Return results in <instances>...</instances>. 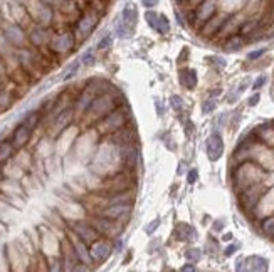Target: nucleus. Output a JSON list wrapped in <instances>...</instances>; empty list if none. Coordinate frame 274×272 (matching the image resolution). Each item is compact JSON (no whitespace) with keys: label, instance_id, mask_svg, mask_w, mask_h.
<instances>
[{"label":"nucleus","instance_id":"1","mask_svg":"<svg viewBox=\"0 0 274 272\" xmlns=\"http://www.w3.org/2000/svg\"><path fill=\"white\" fill-rule=\"evenodd\" d=\"M25 10H27L29 17L34 24H39V26L44 27H50L54 22V17H56V9L54 7L48 5L42 0H27L24 3Z\"/></svg>","mask_w":274,"mask_h":272},{"label":"nucleus","instance_id":"2","mask_svg":"<svg viewBox=\"0 0 274 272\" xmlns=\"http://www.w3.org/2000/svg\"><path fill=\"white\" fill-rule=\"evenodd\" d=\"M114 108H118V101H116V96H111L108 92H101V94H96L95 99L91 101V105L88 106V109L84 111V114L93 120L99 121L101 118H104L108 113H111Z\"/></svg>","mask_w":274,"mask_h":272},{"label":"nucleus","instance_id":"3","mask_svg":"<svg viewBox=\"0 0 274 272\" xmlns=\"http://www.w3.org/2000/svg\"><path fill=\"white\" fill-rule=\"evenodd\" d=\"M128 123V116L125 114V111L121 108H114L111 113H108L104 118H101L99 121H96V130L99 135L103 136H111L114 135L118 130H121Z\"/></svg>","mask_w":274,"mask_h":272},{"label":"nucleus","instance_id":"4","mask_svg":"<svg viewBox=\"0 0 274 272\" xmlns=\"http://www.w3.org/2000/svg\"><path fill=\"white\" fill-rule=\"evenodd\" d=\"M0 30H2V34L5 35V39L16 49H22V47H27L29 45L27 29L24 26H20L19 22L3 19L2 22H0Z\"/></svg>","mask_w":274,"mask_h":272},{"label":"nucleus","instance_id":"5","mask_svg":"<svg viewBox=\"0 0 274 272\" xmlns=\"http://www.w3.org/2000/svg\"><path fill=\"white\" fill-rule=\"evenodd\" d=\"M76 44H78V41H76L74 32L64 30V32H56V34L50 35L48 49L50 52H54V54L66 56L76 47Z\"/></svg>","mask_w":274,"mask_h":272},{"label":"nucleus","instance_id":"6","mask_svg":"<svg viewBox=\"0 0 274 272\" xmlns=\"http://www.w3.org/2000/svg\"><path fill=\"white\" fill-rule=\"evenodd\" d=\"M91 224L95 225V228L99 232L101 237H106V239H114V237H120L121 232H123V222H118V220H111L108 217L103 215H96L91 220Z\"/></svg>","mask_w":274,"mask_h":272},{"label":"nucleus","instance_id":"7","mask_svg":"<svg viewBox=\"0 0 274 272\" xmlns=\"http://www.w3.org/2000/svg\"><path fill=\"white\" fill-rule=\"evenodd\" d=\"M50 27H44V26H39V24L32 22L31 26L27 27V39H29V45L34 49H42V47H48L49 41H50Z\"/></svg>","mask_w":274,"mask_h":272},{"label":"nucleus","instance_id":"8","mask_svg":"<svg viewBox=\"0 0 274 272\" xmlns=\"http://www.w3.org/2000/svg\"><path fill=\"white\" fill-rule=\"evenodd\" d=\"M96 26H98V15L95 12H86L82 17H79L78 24L74 27V35H76V41L82 42L89 37V35L95 32Z\"/></svg>","mask_w":274,"mask_h":272},{"label":"nucleus","instance_id":"9","mask_svg":"<svg viewBox=\"0 0 274 272\" xmlns=\"http://www.w3.org/2000/svg\"><path fill=\"white\" fill-rule=\"evenodd\" d=\"M69 228H71V232H73L76 237H79L81 241H84L86 244H91V242H95L96 239L101 237L99 232L96 230L95 225H93L91 222H86V220L71 222Z\"/></svg>","mask_w":274,"mask_h":272},{"label":"nucleus","instance_id":"10","mask_svg":"<svg viewBox=\"0 0 274 272\" xmlns=\"http://www.w3.org/2000/svg\"><path fill=\"white\" fill-rule=\"evenodd\" d=\"M113 254V245L110 244L108 239H96L95 242L89 244V256L93 262H106Z\"/></svg>","mask_w":274,"mask_h":272},{"label":"nucleus","instance_id":"11","mask_svg":"<svg viewBox=\"0 0 274 272\" xmlns=\"http://www.w3.org/2000/svg\"><path fill=\"white\" fill-rule=\"evenodd\" d=\"M131 210L133 205L129 203H111V205H106L104 209H101V212L98 215L108 217L111 220H118V222H125L131 217Z\"/></svg>","mask_w":274,"mask_h":272},{"label":"nucleus","instance_id":"12","mask_svg":"<svg viewBox=\"0 0 274 272\" xmlns=\"http://www.w3.org/2000/svg\"><path fill=\"white\" fill-rule=\"evenodd\" d=\"M69 244L73 247L76 257H78L79 264H84V266H89V264H93L91 260V256H89V244H86L84 241H81L79 237H76L73 232H69Z\"/></svg>","mask_w":274,"mask_h":272},{"label":"nucleus","instance_id":"13","mask_svg":"<svg viewBox=\"0 0 274 272\" xmlns=\"http://www.w3.org/2000/svg\"><path fill=\"white\" fill-rule=\"evenodd\" d=\"M205 148H207V156L210 162H217L221 158L222 153H224V139H222L219 131H214V133L209 136Z\"/></svg>","mask_w":274,"mask_h":272},{"label":"nucleus","instance_id":"14","mask_svg":"<svg viewBox=\"0 0 274 272\" xmlns=\"http://www.w3.org/2000/svg\"><path fill=\"white\" fill-rule=\"evenodd\" d=\"M145 19L146 22H148V26L153 29V30H157L158 34L165 35L170 32V22H168V19L163 15V14H157L155 10H146L145 14Z\"/></svg>","mask_w":274,"mask_h":272},{"label":"nucleus","instance_id":"15","mask_svg":"<svg viewBox=\"0 0 274 272\" xmlns=\"http://www.w3.org/2000/svg\"><path fill=\"white\" fill-rule=\"evenodd\" d=\"M32 133H34V131L29 130V128L25 126V124L19 123V124H17L16 130H14L10 141H12V145L16 146V150H24L25 146H27V143L31 141Z\"/></svg>","mask_w":274,"mask_h":272},{"label":"nucleus","instance_id":"16","mask_svg":"<svg viewBox=\"0 0 274 272\" xmlns=\"http://www.w3.org/2000/svg\"><path fill=\"white\" fill-rule=\"evenodd\" d=\"M215 10H217V7H215L214 0H204L195 7L193 15H195V20H200L202 24H205L215 15Z\"/></svg>","mask_w":274,"mask_h":272},{"label":"nucleus","instance_id":"17","mask_svg":"<svg viewBox=\"0 0 274 272\" xmlns=\"http://www.w3.org/2000/svg\"><path fill=\"white\" fill-rule=\"evenodd\" d=\"M175 237L183 242H192L197 239V230L190 224H178L175 228Z\"/></svg>","mask_w":274,"mask_h":272},{"label":"nucleus","instance_id":"18","mask_svg":"<svg viewBox=\"0 0 274 272\" xmlns=\"http://www.w3.org/2000/svg\"><path fill=\"white\" fill-rule=\"evenodd\" d=\"M16 146L10 139H0V165H7L16 156Z\"/></svg>","mask_w":274,"mask_h":272},{"label":"nucleus","instance_id":"19","mask_svg":"<svg viewBox=\"0 0 274 272\" xmlns=\"http://www.w3.org/2000/svg\"><path fill=\"white\" fill-rule=\"evenodd\" d=\"M120 17H121V20L125 22L126 27L133 29V27H135V24H136V20H138V10H136V7L129 2V3H126V5H125V9H123V12H121Z\"/></svg>","mask_w":274,"mask_h":272},{"label":"nucleus","instance_id":"20","mask_svg":"<svg viewBox=\"0 0 274 272\" xmlns=\"http://www.w3.org/2000/svg\"><path fill=\"white\" fill-rule=\"evenodd\" d=\"M197 81H199V77H197V73L193 69H182L180 71V82H182L183 88L187 89H193L197 86Z\"/></svg>","mask_w":274,"mask_h":272},{"label":"nucleus","instance_id":"21","mask_svg":"<svg viewBox=\"0 0 274 272\" xmlns=\"http://www.w3.org/2000/svg\"><path fill=\"white\" fill-rule=\"evenodd\" d=\"M247 262L252 264V266H249V269H252V271H266L268 269V260H266L264 257L252 256L247 259Z\"/></svg>","mask_w":274,"mask_h":272},{"label":"nucleus","instance_id":"22","mask_svg":"<svg viewBox=\"0 0 274 272\" xmlns=\"http://www.w3.org/2000/svg\"><path fill=\"white\" fill-rule=\"evenodd\" d=\"M244 45V39L242 35H232L229 37V41L226 42V51H239L241 47Z\"/></svg>","mask_w":274,"mask_h":272},{"label":"nucleus","instance_id":"23","mask_svg":"<svg viewBox=\"0 0 274 272\" xmlns=\"http://www.w3.org/2000/svg\"><path fill=\"white\" fill-rule=\"evenodd\" d=\"M79 67H81V60L78 59V60H76V62H73L69 67H67L66 71H64V74H63V76H61V79H63L64 82H66V81H71V79H73V77L76 76V74H78Z\"/></svg>","mask_w":274,"mask_h":272},{"label":"nucleus","instance_id":"24","mask_svg":"<svg viewBox=\"0 0 274 272\" xmlns=\"http://www.w3.org/2000/svg\"><path fill=\"white\" fill-rule=\"evenodd\" d=\"M10 105H12V94H10V91L2 88L0 89V113L10 108Z\"/></svg>","mask_w":274,"mask_h":272},{"label":"nucleus","instance_id":"25","mask_svg":"<svg viewBox=\"0 0 274 272\" xmlns=\"http://www.w3.org/2000/svg\"><path fill=\"white\" fill-rule=\"evenodd\" d=\"M261 228L268 237H274V215L264 218L261 224Z\"/></svg>","mask_w":274,"mask_h":272},{"label":"nucleus","instance_id":"26","mask_svg":"<svg viewBox=\"0 0 274 272\" xmlns=\"http://www.w3.org/2000/svg\"><path fill=\"white\" fill-rule=\"evenodd\" d=\"M128 32H129V29L125 26V22L121 20V17H120V19L114 22V35H116L118 39H123L128 35Z\"/></svg>","mask_w":274,"mask_h":272},{"label":"nucleus","instance_id":"27","mask_svg":"<svg viewBox=\"0 0 274 272\" xmlns=\"http://www.w3.org/2000/svg\"><path fill=\"white\" fill-rule=\"evenodd\" d=\"M79 60H81V66H93V64H95V60H96L95 49H88L84 54L79 57Z\"/></svg>","mask_w":274,"mask_h":272},{"label":"nucleus","instance_id":"28","mask_svg":"<svg viewBox=\"0 0 274 272\" xmlns=\"http://www.w3.org/2000/svg\"><path fill=\"white\" fill-rule=\"evenodd\" d=\"M200 257H202L200 249H189L185 252V259L189 260V262H197V260H200Z\"/></svg>","mask_w":274,"mask_h":272},{"label":"nucleus","instance_id":"29","mask_svg":"<svg viewBox=\"0 0 274 272\" xmlns=\"http://www.w3.org/2000/svg\"><path fill=\"white\" fill-rule=\"evenodd\" d=\"M111 44H113V37H111V35L108 34V35H104V37L101 39L99 44H98V47H96V49H98V51H101V52H103V51H108V49L111 47Z\"/></svg>","mask_w":274,"mask_h":272},{"label":"nucleus","instance_id":"30","mask_svg":"<svg viewBox=\"0 0 274 272\" xmlns=\"http://www.w3.org/2000/svg\"><path fill=\"white\" fill-rule=\"evenodd\" d=\"M170 106L174 108V111L178 113V111L183 109V99L180 98V96H177V94L172 96V98H170Z\"/></svg>","mask_w":274,"mask_h":272},{"label":"nucleus","instance_id":"31","mask_svg":"<svg viewBox=\"0 0 274 272\" xmlns=\"http://www.w3.org/2000/svg\"><path fill=\"white\" fill-rule=\"evenodd\" d=\"M215 106H217V101H215V99H207V101L204 103V106H202V113L204 114L212 113V111L215 109Z\"/></svg>","mask_w":274,"mask_h":272},{"label":"nucleus","instance_id":"32","mask_svg":"<svg viewBox=\"0 0 274 272\" xmlns=\"http://www.w3.org/2000/svg\"><path fill=\"white\" fill-rule=\"evenodd\" d=\"M266 51H268V49H266V47H261V49H258V51H252V52H249V54H247V59H249V60L259 59V57H261V56H264V54H266Z\"/></svg>","mask_w":274,"mask_h":272},{"label":"nucleus","instance_id":"33","mask_svg":"<svg viewBox=\"0 0 274 272\" xmlns=\"http://www.w3.org/2000/svg\"><path fill=\"white\" fill-rule=\"evenodd\" d=\"M158 227H160V218H155V220H151V222H150V225L145 228V232H146V234H148V235H151L155 230H157Z\"/></svg>","mask_w":274,"mask_h":272},{"label":"nucleus","instance_id":"34","mask_svg":"<svg viewBox=\"0 0 274 272\" xmlns=\"http://www.w3.org/2000/svg\"><path fill=\"white\" fill-rule=\"evenodd\" d=\"M113 252H123V239L120 237H114V244H113Z\"/></svg>","mask_w":274,"mask_h":272},{"label":"nucleus","instance_id":"35","mask_svg":"<svg viewBox=\"0 0 274 272\" xmlns=\"http://www.w3.org/2000/svg\"><path fill=\"white\" fill-rule=\"evenodd\" d=\"M197 178H199V171H197L195 168H192V170L189 171V175H187V181L192 185V183H195V181H197Z\"/></svg>","mask_w":274,"mask_h":272},{"label":"nucleus","instance_id":"36","mask_svg":"<svg viewBox=\"0 0 274 272\" xmlns=\"http://www.w3.org/2000/svg\"><path fill=\"white\" fill-rule=\"evenodd\" d=\"M266 81H268V79H266V76H259L258 79H256L254 84H252V89H254V91H259V89L266 84Z\"/></svg>","mask_w":274,"mask_h":272},{"label":"nucleus","instance_id":"37","mask_svg":"<svg viewBox=\"0 0 274 272\" xmlns=\"http://www.w3.org/2000/svg\"><path fill=\"white\" fill-rule=\"evenodd\" d=\"M237 249H239V244H230V245H227V247H226V250H224V256H226V257L234 256Z\"/></svg>","mask_w":274,"mask_h":272},{"label":"nucleus","instance_id":"38","mask_svg":"<svg viewBox=\"0 0 274 272\" xmlns=\"http://www.w3.org/2000/svg\"><path fill=\"white\" fill-rule=\"evenodd\" d=\"M7 74H9V69H7V64H5V60H3V57L0 56V77H5Z\"/></svg>","mask_w":274,"mask_h":272},{"label":"nucleus","instance_id":"39","mask_svg":"<svg viewBox=\"0 0 274 272\" xmlns=\"http://www.w3.org/2000/svg\"><path fill=\"white\" fill-rule=\"evenodd\" d=\"M254 27H256V22H254V20H251V22H247L246 26H244L242 29H241V34H242V35H246L247 32L252 30V29H254Z\"/></svg>","mask_w":274,"mask_h":272},{"label":"nucleus","instance_id":"40","mask_svg":"<svg viewBox=\"0 0 274 272\" xmlns=\"http://www.w3.org/2000/svg\"><path fill=\"white\" fill-rule=\"evenodd\" d=\"M158 2H160V0H142V3H143L145 9H153V7L158 5Z\"/></svg>","mask_w":274,"mask_h":272},{"label":"nucleus","instance_id":"41","mask_svg":"<svg viewBox=\"0 0 274 272\" xmlns=\"http://www.w3.org/2000/svg\"><path fill=\"white\" fill-rule=\"evenodd\" d=\"M259 99H261V96L258 94V92H256L254 96H252V98H249V106H256L259 103Z\"/></svg>","mask_w":274,"mask_h":272},{"label":"nucleus","instance_id":"42","mask_svg":"<svg viewBox=\"0 0 274 272\" xmlns=\"http://www.w3.org/2000/svg\"><path fill=\"white\" fill-rule=\"evenodd\" d=\"M7 232V225H5V222H2L0 220V235H3Z\"/></svg>","mask_w":274,"mask_h":272},{"label":"nucleus","instance_id":"43","mask_svg":"<svg viewBox=\"0 0 274 272\" xmlns=\"http://www.w3.org/2000/svg\"><path fill=\"white\" fill-rule=\"evenodd\" d=\"M182 271H183V272H187V271H195V267H193V266H183Z\"/></svg>","mask_w":274,"mask_h":272},{"label":"nucleus","instance_id":"44","mask_svg":"<svg viewBox=\"0 0 274 272\" xmlns=\"http://www.w3.org/2000/svg\"><path fill=\"white\" fill-rule=\"evenodd\" d=\"M3 178H5V175H3V165H0V183H2Z\"/></svg>","mask_w":274,"mask_h":272},{"label":"nucleus","instance_id":"45","mask_svg":"<svg viewBox=\"0 0 274 272\" xmlns=\"http://www.w3.org/2000/svg\"><path fill=\"white\" fill-rule=\"evenodd\" d=\"M222 239H224V241H232V234H226Z\"/></svg>","mask_w":274,"mask_h":272},{"label":"nucleus","instance_id":"46","mask_svg":"<svg viewBox=\"0 0 274 272\" xmlns=\"http://www.w3.org/2000/svg\"><path fill=\"white\" fill-rule=\"evenodd\" d=\"M215 228H217V230H219V228H222V222H221V220L217 222V225H215Z\"/></svg>","mask_w":274,"mask_h":272},{"label":"nucleus","instance_id":"47","mask_svg":"<svg viewBox=\"0 0 274 272\" xmlns=\"http://www.w3.org/2000/svg\"><path fill=\"white\" fill-rule=\"evenodd\" d=\"M0 89H2V77H0Z\"/></svg>","mask_w":274,"mask_h":272}]
</instances>
